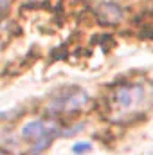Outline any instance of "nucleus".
<instances>
[{
  "label": "nucleus",
  "mask_w": 153,
  "mask_h": 155,
  "mask_svg": "<svg viewBox=\"0 0 153 155\" xmlns=\"http://www.w3.org/2000/svg\"><path fill=\"white\" fill-rule=\"evenodd\" d=\"M86 150H90V143H79L74 146V153H83Z\"/></svg>",
  "instance_id": "5"
},
{
  "label": "nucleus",
  "mask_w": 153,
  "mask_h": 155,
  "mask_svg": "<svg viewBox=\"0 0 153 155\" xmlns=\"http://www.w3.org/2000/svg\"><path fill=\"white\" fill-rule=\"evenodd\" d=\"M144 96H146L144 87L137 85V83H132V85H124V87L117 88L115 103L121 110H133L144 101Z\"/></svg>",
  "instance_id": "2"
},
{
  "label": "nucleus",
  "mask_w": 153,
  "mask_h": 155,
  "mask_svg": "<svg viewBox=\"0 0 153 155\" xmlns=\"http://www.w3.org/2000/svg\"><path fill=\"white\" fill-rule=\"evenodd\" d=\"M86 103H88V94L77 88V90L58 94V97L50 103V110L52 112H72V110H79Z\"/></svg>",
  "instance_id": "3"
},
{
  "label": "nucleus",
  "mask_w": 153,
  "mask_h": 155,
  "mask_svg": "<svg viewBox=\"0 0 153 155\" xmlns=\"http://www.w3.org/2000/svg\"><path fill=\"white\" fill-rule=\"evenodd\" d=\"M5 4H7V0H0V7H4Z\"/></svg>",
  "instance_id": "6"
},
{
  "label": "nucleus",
  "mask_w": 153,
  "mask_h": 155,
  "mask_svg": "<svg viewBox=\"0 0 153 155\" xmlns=\"http://www.w3.org/2000/svg\"><path fill=\"white\" fill-rule=\"evenodd\" d=\"M97 16L103 20V22H108V24H115L122 18V9L114 4V2H103L99 4L97 7Z\"/></svg>",
  "instance_id": "4"
},
{
  "label": "nucleus",
  "mask_w": 153,
  "mask_h": 155,
  "mask_svg": "<svg viewBox=\"0 0 153 155\" xmlns=\"http://www.w3.org/2000/svg\"><path fill=\"white\" fill-rule=\"evenodd\" d=\"M60 134V128L50 121H31L22 128V137L33 144V152L41 153Z\"/></svg>",
  "instance_id": "1"
},
{
  "label": "nucleus",
  "mask_w": 153,
  "mask_h": 155,
  "mask_svg": "<svg viewBox=\"0 0 153 155\" xmlns=\"http://www.w3.org/2000/svg\"><path fill=\"white\" fill-rule=\"evenodd\" d=\"M151 155H153V153H151Z\"/></svg>",
  "instance_id": "7"
}]
</instances>
